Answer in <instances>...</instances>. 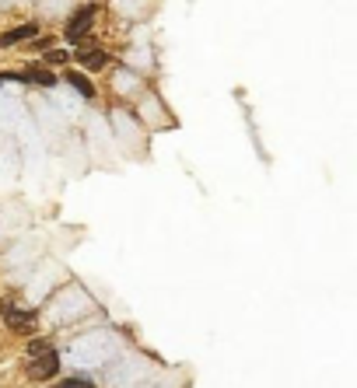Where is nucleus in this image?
<instances>
[{
    "label": "nucleus",
    "instance_id": "f257e3e1",
    "mask_svg": "<svg viewBox=\"0 0 357 388\" xmlns=\"http://www.w3.org/2000/svg\"><path fill=\"white\" fill-rule=\"evenodd\" d=\"M25 374H28L32 381H49V378H56L60 374L56 350H46V353H39V357H32V364L25 367Z\"/></svg>",
    "mask_w": 357,
    "mask_h": 388
},
{
    "label": "nucleus",
    "instance_id": "f03ea898",
    "mask_svg": "<svg viewBox=\"0 0 357 388\" xmlns=\"http://www.w3.org/2000/svg\"><path fill=\"white\" fill-rule=\"evenodd\" d=\"M95 7H81V11H74L70 14V21H67V39L70 42H81L84 35H88V28H91V21H95Z\"/></svg>",
    "mask_w": 357,
    "mask_h": 388
},
{
    "label": "nucleus",
    "instance_id": "7ed1b4c3",
    "mask_svg": "<svg viewBox=\"0 0 357 388\" xmlns=\"http://www.w3.org/2000/svg\"><path fill=\"white\" fill-rule=\"evenodd\" d=\"M0 315H4L7 329H14V332L35 329V311H32V308H14V304H4V308H0Z\"/></svg>",
    "mask_w": 357,
    "mask_h": 388
},
{
    "label": "nucleus",
    "instance_id": "20e7f679",
    "mask_svg": "<svg viewBox=\"0 0 357 388\" xmlns=\"http://www.w3.org/2000/svg\"><path fill=\"white\" fill-rule=\"evenodd\" d=\"M35 35H39V25H35V21L14 25L11 32H4V35H0V49H7V46H18V42H32Z\"/></svg>",
    "mask_w": 357,
    "mask_h": 388
},
{
    "label": "nucleus",
    "instance_id": "39448f33",
    "mask_svg": "<svg viewBox=\"0 0 357 388\" xmlns=\"http://www.w3.org/2000/svg\"><path fill=\"white\" fill-rule=\"evenodd\" d=\"M18 80H28V84H39V88H53L56 84V74L49 70V67H28V70H21Z\"/></svg>",
    "mask_w": 357,
    "mask_h": 388
},
{
    "label": "nucleus",
    "instance_id": "423d86ee",
    "mask_svg": "<svg viewBox=\"0 0 357 388\" xmlns=\"http://www.w3.org/2000/svg\"><path fill=\"white\" fill-rule=\"evenodd\" d=\"M77 63L81 67H88V70H105L112 56L109 53H102V49H88V53H77Z\"/></svg>",
    "mask_w": 357,
    "mask_h": 388
},
{
    "label": "nucleus",
    "instance_id": "0eeeda50",
    "mask_svg": "<svg viewBox=\"0 0 357 388\" xmlns=\"http://www.w3.org/2000/svg\"><path fill=\"white\" fill-rule=\"evenodd\" d=\"M63 77H67V84H70V88H77L84 98H95V95H98V91H95V84L84 77V74H77V70H67Z\"/></svg>",
    "mask_w": 357,
    "mask_h": 388
},
{
    "label": "nucleus",
    "instance_id": "6e6552de",
    "mask_svg": "<svg viewBox=\"0 0 357 388\" xmlns=\"http://www.w3.org/2000/svg\"><path fill=\"white\" fill-rule=\"evenodd\" d=\"M67 59H70V53H63V49H49V53L42 56V63H46V67H63Z\"/></svg>",
    "mask_w": 357,
    "mask_h": 388
},
{
    "label": "nucleus",
    "instance_id": "1a4fd4ad",
    "mask_svg": "<svg viewBox=\"0 0 357 388\" xmlns=\"http://www.w3.org/2000/svg\"><path fill=\"white\" fill-rule=\"evenodd\" d=\"M53 388H95L88 378H67V381H60V385H53Z\"/></svg>",
    "mask_w": 357,
    "mask_h": 388
},
{
    "label": "nucleus",
    "instance_id": "9d476101",
    "mask_svg": "<svg viewBox=\"0 0 357 388\" xmlns=\"http://www.w3.org/2000/svg\"><path fill=\"white\" fill-rule=\"evenodd\" d=\"M46 350H53L49 346V339H32V343H28V357H39V353H46Z\"/></svg>",
    "mask_w": 357,
    "mask_h": 388
}]
</instances>
